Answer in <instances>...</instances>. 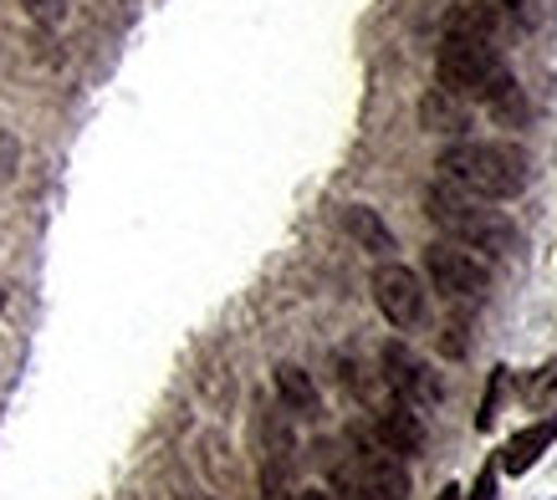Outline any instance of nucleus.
Returning <instances> with one entry per match:
<instances>
[{
    "label": "nucleus",
    "instance_id": "obj_1",
    "mask_svg": "<svg viewBox=\"0 0 557 500\" xmlns=\"http://www.w3.org/2000/svg\"><path fill=\"white\" fill-rule=\"evenodd\" d=\"M440 179L475 200H517L532 184V153L507 138H460L440 153Z\"/></svg>",
    "mask_w": 557,
    "mask_h": 500
},
{
    "label": "nucleus",
    "instance_id": "obj_2",
    "mask_svg": "<svg viewBox=\"0 0 557 500\" xmlns=\"http://www.w3.org/2000/svg\"><path fill=\"white\" fill-rule=\"evenodd\" d=\"M424 215L435 220L456 246L475 250L481 261H502V255H511V250L522 246L517 225H511L502 210H491V204L475 200V195H460L456 184H445V179H435L424 189Z\"/></svg>",
    "mask_w": 557,
    "mask_h": 500
},
{
    "label": "nucleus",
    "instance_id": "obj_3",
    "mask_svg": "<svg viewBox=\"0 0 557 500\" xmlns=\"http://www.w3.org/2000/svg\"><path fill=\"white\" fill-rule=\"evenodd\" d=\"M507 62L491 41H466V36H440L435 47V87L456 92L466 102H486L496 83L507 77Z\"/></svg>",
    "mask_w": 557,
    "mask_h": 500
},
{
    "label": "nucleus",
    "instance_id": "obj_4",
    "mask_svg": "<svg viewBox=\"0 0 557 500\" xmlns=\"http://www.w3.org/2000/svg\"><path fill=\"white\" fill-rule=\"evenodd\" d=\"M348 460H354L358 485H363L369 500H409L405 454L388 450L384 439L373 434V424H354V429H348Z\"/></svg>",
    "mask_w": 557,
    "mask_h": 500
},
{
    "label": "nucleus",
    "instance_id": "obj_5",
    "mask_svg": "<svg viewBox=\"0 0 557 500\" xmlns=\"http://www.w3.org/2000/svg\"><path fill=\"white\" fill-rule=\"evenodd\" d=\"M424 271H430V286L450 301H486L491 291V261H481L475 250L456 246V240H440L424 250Z\"/></svg>",
    "mask_w": 557,
    "mask_h": 500
},
{
    "label": "nucleus",
    "instance_id": "obj_6",
    "mask_svg": "<svg viewBox=\"0 0 557 500\" xmlns=\"http://www.w3.org/2000/svg\"><path fill=\"white\" fill-rule=\"evenodd\" d=\"M379 378H384L388 393L399 403H409V409H430V403L445 399V388H440V378L430 373V363H424L414 348H405V342H384V352H379Z\"/></svg>",
    "mask_w": 557,
    "mask_h": 500
},
{
    "label": "nucleus",
    "instance_id": "obj_7",
    "mask_svg": "<svg viewBox=\"0 0 557 500\" xmlns=\"http://www.w3.org/2000/svg\"><path fill=\"white\" fill-rule=\"evenodd\" d=\"M297 485V434H292L287 409L261 414V496L287 500Z\"/></svg>",
    "mask_w": 557,
    "mask_h": 500
},
{
    "label": "nucleus",
    "instance_id": "obj_8",
    "mask_svg": "<svg viewBox=\"0 0 557 500\" xmlns=\"http://www.w3.org/2000/svg\"><path fill=\"white\" fill-rule=\"evenodd\" d=\"M373 307L384 312L388 327H399V333H409V327H420L424 322V286L420 276L409 266H399V261H384V266L373 271Z\"/></svg>",
    "mask_w": 557,
    "mask_h": 500
},
{
    "label": "nucleus",
    "instance_id": "obj_9",
    "mask_svg": "<svg viewBox=\"0 0 557 500\" xmlns=\"http://www.w3.org/2000/svg\"><path fill=\"white\" fill-rule=\"evenodd\" d=\"M502 26H507V16H502L496 5H486V0H456V5L445 11V21H440V32H445V36H466V41H491V47H496Z\"/></svg>",
    "mask_w": 557,
    "mask_h": 500
},
{
    "label": "nucleus",
    "instance_id": "obj_10",
    "mask_svg": "<svg viewBox=\"0 0 557 500\" xmlns=\"http://www.w3.org/2000/svg\"><path fill=\"white\" fill-rule=\"evenodd\" d=\"M553 439H557V418H537V424H527V429H517L507 439V450L496 454V470H507V475H527L542 454L553 450Z\"/></svg>",
    "mask_w": 557,
    "mask_h": 500
},
{
    "label": "nucleus",
    "instance_id": "obj_11",
    "mask_svg": "<svg viewBox=\"0 0 557 500\" xmlns=\"http://www.w3.org/2000/svg\"><path fill=\"white\" fill-rule=\"evenodd\" d=\"M373 434L384 439L388 450H399V454H420L424 450L420 414H414L409 403H399V399H388L384 409H373Z\"/></svg>",
    "mask_w": 557,
    "mask_h": 500
},
{
    "label": "nucleus",
    "instance_id": "obj_12",
    "mask_svg": "<svg viewBox=\"0 0 557 500\" xmlns=\"http://www.w3.org/2000/svg\"><path fill=\"white\" fill-rule=\"evenodd\" d=\"M420 123L424 134H450V138H466L471 134V102L445 92V87H430L420 98Z\"/></svg>",
    "mask_w": 557,
    "mask_h": 500
},
{
    "label": "nucleus",
    "instance_id": "obj_13",
    "mask_svg": "<svg viewBox=\"0 0 557 500\" xmlns=\"http://www.w3.org/2000/svg\"><path fill=\"white\" fill-rule=\"evenodd\" d=\"M343 230L354 235L369 255L394 261V230L384 225V215H379V210H369V204H343Z\"/></svg>",
    "mask_w": 557,
    "mask_h": 500
},
{
    "label": "nucleus",
    "instance_id": "obj_14",
    "mask_svg": "<svg viewBox=\"0 0 557 500\" xmlns=\"http://www.w3.org/2000/svg\"><path fill=\"white\" fill-rule=\"evenodd\" d=\"M276 393H282V409H287V414H297V418H318L322 414L318 384H312V378H307L297 363H282V367H276Z\"/></svg>",
    "mask_w": 557,
    "mask_h": 500
},
{
    "label": "nucleus",
    "instance_id": "obj_15",
    "mask_svg": "<svg viewBox=\"0 0 557 500\" xmlns=\"http://www.w3.org/2000/svg\"><path fill=\"white\" fill-rule=\"evenodd\" d=\"M486 108H491V117H496V123H511V128H522L527 117H532V108H527V92H522V83H517V77H502V83H496V92H491L486 98Z\"/></svg>",
    "mask_w": 557,
    "mask_h": 500
},
{
    "label": "nucleus",
    "instance_id": "obj_16",
    "mask_svg": "<svg viewBox=\"0 0 557 500\" xmlns=\"http://www.w3.org/2000/svg\"><path fill=\"white\" fill-rule=\"evenodd\" d=\"M502 399H507V367L491 373V388L481 399V414H475V429H496V414H502Z\"/></svg>",
    "mask_w": 557,
    "mask_h": 500
},
{
    "label": "nucleus",
    "instance_id": "obj_17",
    "mask_svg": "<svg viewBox=\"0 0 557 500\" xmlns=\"http://www.w3.org/2000/svg\"><path fill=\"white\" fill-rule=\"evenodd\" d=\"M547 399H557V363L542 367L537 378H532V388H527V403H532V409H547Z\"/></svg>",
    "mask_w": 557,
    "mask_h": 500
},
{
    "label": "nucleus",
    "instance_id": "obj_18",
    "mask_svg": "<svg viewBox=\"0 0 557 500\" xmlns=\"http://www.w3.org/2000/svg\"><path fill=\"white\" fill-rule=\"evenodd\" d=\"M21 5H26L36 21H47V26H57V21L67 16V0H21Z\"/></svg>",
    "mask_w": 557,
    "mask_h": 500
},
{
    "label": "nucleus",
    "instance_id": "obj_19",
    "mask_svg": "<svg viewBox=\"0 0 557 500\" xmlns=\"http://www.w3.org/2000/svg\"><path fill=\"white\" fill-rule=\"evenodd\" d=\"M466 500H496V465H486L481 475H475V485H471V496Z\"/></svg>",
    "mask_w": 557,
    "mask_h": 500
},
{
    "label": "nucleus",
    "instance_id": "obj_20",
    "mask_svg": "<svg viewBox=\"0 0 557 500\" xmlns=\"http://www.w3.org/2000/svg\"><path fill=\"white\" fill-rule=\"evenodd\" d=\"M486 5H496V11H502V16H532V0H486Z\"/></svg>",
    "mask_w": 557,
    "mask_h": 500
},
{
    "label": "nucleus",
    "instance_id": "obj_21",
    "mask_svg": "<svg viewBox=\"0 0 557 500\" xmlns=\"http://www.w3.org/2000/svg\"><path fill=\"white\" fill-rule=\"evenodd\" d=\"M0 159H5V164L16 159V143H11V138H0ZM0 174H5V168H0Z\"/></svg>",
    "mask_w": 557,
    "mask_h": 500
},
{
    "label": "nucleus",
    "instance_id": "obj_22",
    "mask_svg": "<svg viewBox=\"0 0 557 500\" xmlns=\"http://www.w3.org/2000/svg\"><path fill=\"white\" fill-rule=\"evenodd\" d=\"M435 500H460V485H445V490H440Z\"/></svg>",
    "mask_w": 557,
    "mask_h": 500
},
{
    "label": "nucleus",
    "instance_id": "obj_23",
    "mask_svg": "<svg viewBox=\"0 0 557 500\" xmlns=\"http://www.w3.org/2000/svg\"><path fill=\"white\" fill-rule=\"evenodd\" d=\"M0 312H5V291H0Z\"/></svg>",
    "mask_w": 557,
    "mask_h": 500
}]
</instances>
